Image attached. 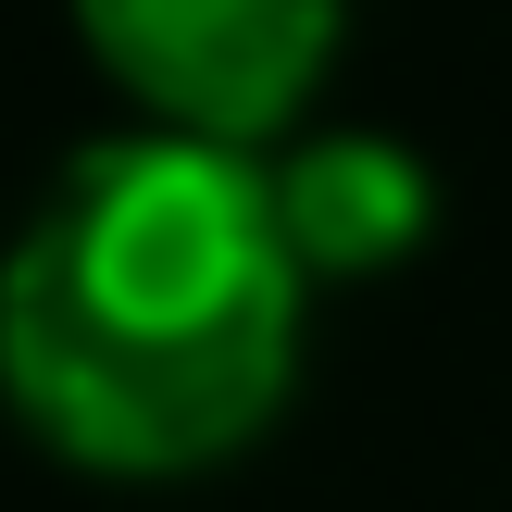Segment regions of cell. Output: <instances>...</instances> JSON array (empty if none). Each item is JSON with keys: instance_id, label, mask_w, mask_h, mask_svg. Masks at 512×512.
I'll list each match as a JSON object with an SVG mask.
<instances>
[{"instance_id": "6da1fadb", "label": "cell", "mask_w": 512, "mask_h": 512, "mask_svg": "<svg viewBox=\"0 0 512 512\" xmlns=\"http://www.w3.org/2000/svg\"><path fill=\"white\" fill-rule=\"evenodd\" d=\"M300 288L263 150L125 125L63 150L0 250V388L100 475L225 463L288 400Z\"/></svg>"}, {"instance_id": "7a4b0ae2", "label": "cell", "mask_w": 512, "mask_h": 512, "mask_svg": "<svg viewBox=\"0 0 512 512\" xmlns=\"http://www.w3.org/2000/svg\"><path fill=\"white\" fill-rule=\"evenodd\" d=\"M88 50L188 138H263L325 75L338 0H75Z\"/></svg>"}, {"instance_id": "3957f363", "label": "cell", "mask_w": 512, "mask_h": 512, "mask_svg": "<svg viewBox=\"0 0 512 512\" xmlns=\"http://www.w3.org/2000/svg\"><path fill=\"white\" fill-rule=\"evenodd\" d=\"M275 213H288L300 263H388L400 238L425 225V163L413 138H388V125H338V138H300L275 150Z\"/></svg>"}]
</instances>
